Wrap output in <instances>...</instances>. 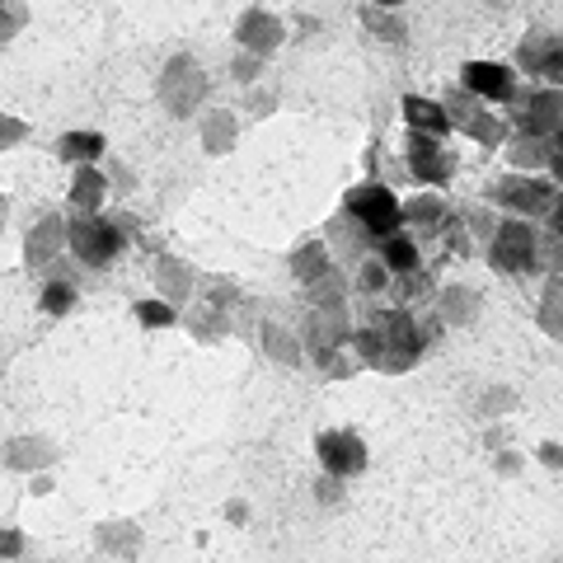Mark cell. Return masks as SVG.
<instances>
[{
	"instance_id": "cell-9",
	"label": "cell",
	"mask_w": 563,
	"mask_h": 563,
	"mask_svg": "<svg viewBox=\"0 0 563 563\" xmlns=\"http://www.w3.org/2000/svg\"><path fill=\"white\" fill-rule=\"evenodd\" d=\"M404 169H409L418 184L442 188V184H451V174H455V151L446 146V136L409 132V141H404Z\"/></svg>"
},
{
	"instance_id": "cell-43",
	"label": "cell",
	"mask_w": 563,
	"mask_h": 563,
	"mask_svg": "<svg viewBox=\"0 0 563 563\" xmlns=\"http://www.w3.org/2000/svg\"><path fill=\"white\" fill-rule=\"evenodd\" d=\"M540 461H544V465H559V446L544 442V446H540Z\"/></svg>"
},
{
	"instance_id": "cell-6",
	"label": "cell",
	"mask_w": 563,
	"mask_h": 563,
	"mask_svg": "<svg viewBox=\"0 0 563 563\" xmlns=\"http://www.w3.org/2000/svg\"><path fill=\"white\" fill-rule=\"evenodd\" d=\"M488 202H498L507 217H526V221H544L559 202V184L550 174H526V169H512L503 174L498 184L488 188Z\"/></svg>"
},
{
	"instance_id": "cell-23",
	"label": "cell",
	"mask_w": 563,
	"mask_h": 563,
	"mask_svg": "<svg viewBox=\"0 0 563 563\" xmlns=\"http://www.w3.org/2000/svg\"><path fill=\"white\" fill-rule=\"evenodd\" d=\"M258 347L268 352L273 362H282V366H301V362H306L301 333H291L287 324H277V320H263V324H258Z\"/></svg>"
},
{
	"instance_id": "cell-14",
	"label": "cell",
	"mask_w": 563,
	"mask_h": 563,
	"mask_svg": "<svg viewBox=\"0 0 563 563\" xmlns=\"http://www.w3.org/2000/svg\"><path fill=\"white\" fill-rule=\"evenodd\" d=\"M461 90H470L484 103H507L517 95V70L507 62H465L461 66Z\"/></svg>"
},
{
	"instance_id": "cell-41",
	"label": "cell",
	"mask_w": 563,
	"mask_h": 563,
	"mask_svg": "<svg viewBox=\"0 0 563 563\" xmlns=\"http://www.w3.org/2000/svg\"><path fill=\"white\" fill-rule=\"evenodd\" d=\"M29 136V122L20 118H10V113H0V151H10V146H20V141Z\"/></svg>"
},
{
	"instance_id": "cell-31",
	"label": "cell",
	"mask_w": 563,
	"mask_h": 563,
	"mask_svg": "<svg viewBox=\"0 0 563 563\" xmlns=\"http://www.w3.org/2000/svg\"><path fill=\"white\" fill-rule=\"evenodd\" d=\"M470 141H479V146H488V151H498L503 141H507V118L503 113H488V103H479V109L470 113V122L461 128Z\"/></svg>"
},
{
	"instance_id": "cell-15",
	"label": "cell",
	"mask_w": 563,
	"mask_h": 563,
	"mask_svg": "<svg viewBox=\"0 0 563 563\" xmlns=\"http://www.w3.org/2000/svg\"><path fill=\"white\" fill-rule=\"evenodd\" d=\"M287 43V24L277 20L273 10H244L235 20V47L240 52H254V57H273V52Z\"/></svg>"
},
{
	"instance_id": "cell-20",
	"label": "cell",
	"mask_w": 563,
	"mask_h": 563,
	"mask_svg": "<svg viewBox=\"0 0 563 563\" xmlns=\"http://www.w3.org/2000/svg\"><path fill=\"white\" fill-rule=\"evenodd\" d=\"M192 287H198V273H192L184 258H174V254L155 258V291H161V301H169L179 310L192 301Z\"/></svg>"
},
{
	"instance_id": "cell-8",
	"label": "cell",
	"mask_w": 563,
	"mask_h": 563,
	"mask_svg": "<svg viewBox=\"0 0 563 563\" xmlns=\"http://www.w3.org/2000/svg\"><path fill=\"white\" fill-rule=\"evenodd\" d=\"M507 132H526V136H559L563 132V95L559 85H544V90H517L507 99Z\"/></svg>"
},
{
	"instance_id": "cell-10",
	"label": "cell",
	"mask_w": 563,
	"mask_h": 563,
	"mask_svg": "<svg viewBox=\"0 0 563 563\" xmlns=\"http://www.w3.org/2000/svg\"><path fill=\"white\" fill-rule=\"evenodd\" d=\"M314 455H320V465H324V474H333V479H357V474L366 470V442L357 432H347V428H329V432H320L314 437Z\"/></svg>"
},
{
	"instance_id": "cell-33",
	"label": "cell",
	"mask_w": 563,
	"mask_h": 563,
	"mask_svg": "<svg viewBox=\"0 0 563 563\" xmlns=\"http://www.w3.org/2000/svg\"><path fill=\"white\" fill-rule=\"evenodd\" d=\"M352 291H357V296H385V291H390V268L376 258V250L366 254L357 268H352Z\"/></svg>"
},
{
	"instance_id": "cell-27",
	"label": "cell",
	"mask_w": 563,
	"mask_h": 563,
	"mask_svg": "<svg viewBox=\"0 0 563 563\" xmlns=\"http://www.w3.org/2000/svg\"><path fill=\"white\" fill-rule=\"evenodd\" d=\"M287 268H291V277L301 282V287H310V282H320V277L333 268V258H329V250H324V240H306L301 250H291Z\"/></svg>"
},
{
	"instance_id": "cell-26",
	"label": "cell",
	"mask_w": 563,
	"mask_h": 563,
	"mask_svg": "<svg viewBox=\"0 0 563 563\" xmlns=\"http://www.w3.org/2000/svg\"><path fill=\"white\" fill-rule=\"evenodd\" d=\"M198 136H202V151L207 155H225V151L235 146V136H240V118L225 113V109H211V113H202Z\"/></svg>"
},
{
	"instance_id": "cell-3",
	"label": "cell",
	"mask_w": 563,
	"mask_h": 563,
	"mask_svg": "<svg viewBox=\"0 0 563 563\" xmlns=\"http://www.w3.org/2000/svg\"><path fill=\"white\" fill-rule=\"evenodd\" d=\"M347 339H352V310H347V301L310 306L306 329H301V347H306V357L320 366L324 376H352V362L343 357Z\"/></svg>"
},
{
	"instance_id": "cell-29",
	"label": "cell",
	"mask_w": 563,
	"mask_h": 563,
	"mask_svg": "<svg viewBox=\"0 0 563 563\" xmlns=\"http://www.w3.org/2000/svg\"><path fill=\"white\" fill-rule=\"evenodd\" d=\"M57 155L66 165H95L99 155H109V141H103L99 132H66L57 141Z\"/></svg>"
},
{
	"instance_id": "cell-44",
	"label": "cell",
	"mask_w": 563,
	"mask_h": 563,
	"mask_svg": "<svg viewBox=\"0 0 563 563\" xmlns=\"http://www.w3.org/2000/svg\"><path fill=\"white\" fill-rule=\"evenodd\" d=\"M5 221H10V198L0 192V231H5Z\"/></svg>"
},
{
	"instance_id": "cell-4",
	"label": "cell",
	"mask_w": 563,
	"mask_h": 563,
	"mask_svg": "<svg viewBox=\"0 0 563 563\" xmlns=\"http://www.w3.org/2000/svg\"><path fill=\"white\" fill-rule=\"evenodd\" d=\"M66 250L76 254V263H85V268H113L118 254L128 250V231L118 225V217H103V211H70Z\"/></svg>"
},
{
	"instance_id": "cell-24",
	"label": "cell",
	"mask_w": 563,
	"mask_h": 563,
	"mask_svg": "<svg viewBox=\"0 0 563 563\" xmlns=\"http://www.w3.org/2000/svg\"><path fill=\"white\" fill-rule=\"evenodd\" d=\"M390 296H395V306H404V310H422V306H432L437 282H432L428 268L399 273V277H390Z\"/></svg>"
},
{
	"instance_id": "cell-25",
	"label": "cell",
	"mask_w": 563,
	"mask_h": 563,
	"mask_svg": "<svg viewBox=\"0 0 563 563\" xmlns=\"http://www.w3.org/2000/svg\"><path fill=\"white\" fill-rule=\"evenodd\" d=\"M404 122H409V132H432V136H446L451 122L442 113V103L437 99H422V95H404Z\"/></svg>"
},
{
	"instance_id": "cell-42",
	"label": "cell",
	"mask_w": 563,
	"mask_h": 563,
	"mask_svg": "<svg viewBox=\"0 0 563 563\" xmlns=\"http://www.w3.org/2000/svg\"><path fill=\"white\" fill-rule=\"evenodd\" d=\"M29 550V540L20 531H0V559H20Z\"/></svg>"
},
{
	"instance_id": "cell-17",
	"label": "cell",
	"mask_w": 563,
	"mask_h": 563,
	"mask_svg": "<svg viewBox=\"0 0 563 563\" xmlns=\"http://www.w3.org/2000/svg\"><path fill=\"white\" fill-rule=\"evenodd\" d=\"M62 250H66V217L62 211H43V217L33 221L29 240H24V268L38 273L52 258H62Z\"/></svg>"
},
{
	"instance_id": "cell-2",
	"label": "cell",
	"mask_w": 563,
	"mask_h": 563,
	"mask_svg": "<svg viewBox=\"0 0 563 563\" xmlns=\"http://www.w3.org/2000/svg\"><path fill=\"white\" fill-rule=\"evenodd\" d=\"M362 324H372L380 333V343H385L380 372H390V376L418 366L422 352H428L432 339L442 333V320H432V314H422V310H404V306H380V310L372 306Z\"/></svg>"
},
{
	"instance_id": "cell-30",
	"label": "cell",
	"mask_w": 563,
	"mask_h": 563,
	"mask_svg": "<svg viewBox=\"0 0 563 563\" xmlns=\"http://www.w3.org/2000/svg\"><path fill=\"white\" fill-rule=\"evenodd\" d=\"M184 324H188L192 339H202V343H217V339H225V329H231V320H225V310L207 306V301H192V306H188V314H184Z\"/></svg>"
},
{
	"instance_id": "cell-5",
	"label": "cell",
	"mask_w": 563,
	"mask_h": 563,
	"mask_svg": "<svg viewBox=\"0 0 563 563\" xmlns=\"http://www.w3.org/2000/svg\"><path fill=\"white\" fill-rule=\"evenodd\" d=\"M207 95H211V80H207L202 62L192 57V52H174V57L165 62V70H161V80H155L161 109L169 118H192V113H202Z\"/></svg>"
},
{
	"instance_id": "cell-35",
	"label": "cell",
	"mask_w": 563,
	"mask_h": 563,
	"mask_svg": "<svg viewBox=\"0 0 563 563\" xmlns=\"http://www.w3.org/2000/svg\"><path fill=\"white\" fill-rule=\"evenodd\" d=\"M540 329L550 339H563V320H559V273H544V296H540Z\"/></svg>"
},
{
	"instance_id": "cell-45",
	"label": "cell",
	"mask_w": 563,
	"mask_h": 563,
	"mask_svg": "<svg viewBox=\"0 0 563 563\" xmlns=\"http://www.w3.org/2000/svg\"><path fill=\"white\" fill-rule=\"evenodd\" d=\"M372 5H385V10H399L404 0H372Z\"/></svg>"
},
{
	"instance_id": "cell-19",
	"label": "cell",
	"mask_w": 563,
	"mask_h": 563,
	"mask_svg": "<svg viewBox=\"0 0 563 563\" xmlns=\"http://www.w3.org/2000/svg\"><path fill=\"white\" fill-rule=\"evenodd\" d=\"M432 306H437V320H442V329H446V324H451V329H465V324L479 320V310H484L479 291L461 287V282H451V287H437Z\"/></svg>"
},
{
	"instance_id": "cell-7",
	"label": "cell",
	"mask_w": 563,
	"mask_h": 563,
	"mask_svg": "<svg viewBox=\"0 0 563 563\" xmlns=\"http://www.w3.org/2000/svg\"><path fill=\"white\" fill-rule=\"evenodd\" d=\"M343 211H347V217L357 221L372 240L399 231V198H395V188H390V184H380V179L352 184V188L343 192Z\"/></svg>"
},
{
	"instance_id": "cell-36",
	"label": "cell",
	"mask_w": 563,
	"mask_h": 563,
	"mask_svg": "<svg viewBox=\"0 0 563 563\" xmlns=\"http://www.w3.org/2000/svg\"><path fill=\"white\" fill-rule=\"evenodd\" d=\"M198 301L217 306V310H231L240 301V282H231V277H202V296H198Z\"/></svg>"
},
{
	"instance_id": "cell-16",
	"label": "cell",
	"mask_w": 563,
	"mask_h": 563,
	"mask_svg": "<svg viewBox=\"0 0 563 563\" xmlns=\"http://www.w3.org/2000/svg\"><path fill=\"white\" fill-rule=\"evenodd\" d=\"M324 250H329V258L339 263V268H357V263L376 250V240L366 235L362 225L347 217V211H339V217L324 225Z\"/></svg>"
},
{
	"instance_id": "cell-38",
	"label": "cell",
	"mask_w": 563,
	"mask_h": 563,
	"mask_svg": "<svg viewBox=\"0 0 563 563\" xmlns=\"http://www.w3.org/2000/svg\"><path fill=\"white\" fill-rule=\"evenodd\" d=\"M455 217H461V225L470 231V240L488 244V235H493V217H488L484 207H455Z\"/></svg>"
},
{
	"instance_id": "cell-21",
	"label": "cell",
	"mask_w": 563,
	"mask_h": 563,
	"mask_svg": "<svg viewBox=\"0 0 563 563\" xmlns=\"http://www.w3.org/2000/svg\"><path fill=\"white\" fill-rule=\"evenodd\" d=\"M66 202H70V211H103V202H109V174L95 169V165H76Z\"/></svg>"
},
{
	"instance_id": "cell-11",
	"label": "cell",
	"mask_w": 563,
	"mask_h": 563,
	"mask_svg": "<svg viewBox=\"0 0 563 563\" xmlns=\"http://www.w3.org/2000/svg\"><path fill=\"white\" fill-rule=\"evenodd\" d=\"M517 70H526V76H540L544 85H559V80H563V38H559L550 24H536V29L521 38V47H517Z\"/></svg>"
},
{
	"instance_id": "cell-32",
	"label": "cell",
	"mask_w": 563,
	"mask_h": 563,
	"mask_svg": "<svg viewBox=\"0 0 563 563\" xmlns=\"http://www.w3.org/2000/svg\"><path fill=\"white\" fill-rule=\"evenodd\" d=\"M362 29L376 33L380 43H404L409 38V24H404L399 10H385V5H362Z\"/></svg>"
},
{
	"instance_id": "cell-18",
	"label": "cell",
	"mask_w": 563,
	"mask_h": 563,
	"mask_svg": "<svg viewBox=\"0 0 563 563\" xmlns=\"http://www.w3.org/2000/svg\"><path fill=\"white\" fill-rule=\"evenodd\" d=\"M62 461V451L52 437H10L5 446H0V465L14 470V474H38V470H52Z\"/></svg>"
},
{
	"instance_id": "cell-40",
	"label": "cell",
	"mask_w": 563,
	"mask_h": 563,
	"mask_svg": "<svg viewBox=\"0 0 563 563\" xmlns=\"http://www.w3.org/2000/svg\"><path fill=\"white\" fill-rule=\"evenodd\" d=\"M263 66H268V57H254V52H240V57H235V80L240 85H254L258 76H263Z\"/></svg>"
},
{
	"instance_id": "cell-37",
	"label": "cell",
	"mask_w": 563,
	"mask_h": 563,
	"mask_svg": "<svg viewBox=\"0 0 563 563\" xmlns=\"http://www.w3.org/2000/svg\"><path fill=\"white\" fill-rule=\"evenodd\" d=\"M24 24H29V0H0V43L20 38Z\"/></svg>"
},
{
	"instance_id": "cell-39",
	"label": "cell",
	"mask_w": 563,
	"mask_h": 563,
	"mask_svg": "<svg viewBox=\"0 0 563 563\" xmlns=\"http://www.w3.org/2000/svg\"><path fill=\"white\" fill-rule=\"evenodd\" d=\"M136 320L151 324V329H165V324L179 320V310H174L169 301H136Z\"/></svg>"
},
{
	"instance_id": "cell-34",
	"label": "cell",
	"mask_w": 563,
	"mask_h": 563,
	"mask_svg": "<svg viewBox=\"0 0 563 563\" xmlns=\"http://www.w3.org/2000/svg\"><path fill=\"white\" fill-rule=\"evenodd\" d=\"M76 301H80V291H76V282H70V277H47V287H43V296H38L43 314H52V320L70 314V310H76Z\"/></svg>"
},
{
	"instance_id": "cell-28",
	"label": "cell",
	"mask_w": 563,
	"mask_h": 563,
	"mask_svg": "<svg viewBox=\"0 0 563 563\" xmlns=\"http://www.w3.org/2000/svg\"><path fill=\"white\" fill-rule=\"evenodd\" d=\"M95 544L103 554H122V559H136L141 554V526L136 521H103L95 531Z\"/></svg>"
},
{
	"instance_id": "cell-13",
	"label": "cell",
	"mask_w": 563,
	"mask_h": 563,
	"mask_svg": "<svg viewBox=\"0 0 563 563\" xmlns=\"http://www.w3.org/2000/svg\"><path fill=\"white\" fill-rule=\"evenodd\" d=\"M446 217H451V202L442 198V192H413L409 202H399V225H404V231H409L418 244H422V240H442Z\"/></svg>"
},
{
	"instance_id": "cell-22",
	"label": "cell",
	"mask_w": 563,
	"mask_h": 563,
	"mask_svg": "<svg viewBox=\"0 0 563 563\" xmlns=\"http://www.w3.org/2000/svg\"><path fill=\"white\" fill-rule=\"evenodd\" d=\"M376 258L390 268V277H399V273H413V268H422V244L404 231H390V235H380L376 240Z\"/></svg>"
},
{
	"instance_id": "cell-1",
	"label": "cell",
	"mask_w": 563,
	"mask_h": 563,
	"mask_svg": "<svg viewBox=\"0 0 563 563\" xmlns=\"http://www.w3.org/2000/svg\"><path fill=\"white\" fill-rule=\"evenodd\" d=\"M484 250H488L493 273L536 277V273H550L559 263V235L540 231V225L526 221V217H503V221H493V235H488Z\"/></svg>"
},
{
	"instance_id": "cell-12",
	"label": "cell",
	"mask_w": 563,
	"mask_h": 563,
	"mask_svg": "<svg viewBox=\"0 0 563 563\" xmlns=\"http://www.w3.org/2000/svg\"><path fill=\"white\" fill-rule=\"evenodd\" d=\"M503 155H507V165H512V169H526V174H550L554 184L563 179L559 136H526V132H507Z\"/></svg>"
}]
</instances>
